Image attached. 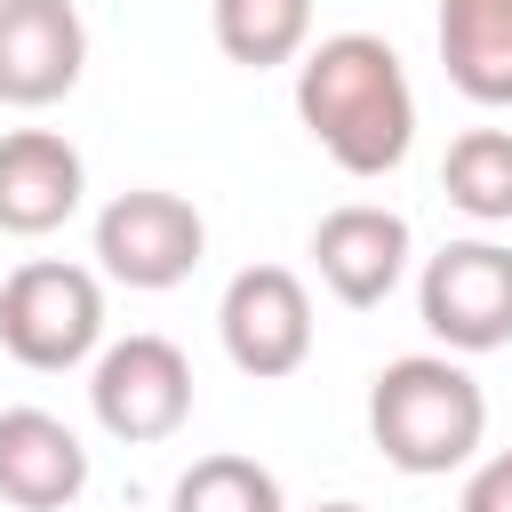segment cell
Here are the masks:
<instances>
[{"label": "cell", "mask_w": 512, "mask_h": 512, "mask_svg": "<svg viewBox=\"0 0 512 512\" xmlns=\"http://www.w3.org/2000/svg\"><path fill=\"white\" fill-rule=\"evenodd\" d=\"M168 512H288L280 504V480L256 464V456H192L168 488Z\"/></svg>", "instance_id": "obj_15"}, {"label": "cell", "mask_w": 512, "mask_h": 512, "mask_svg": "<svg viewBox=\"0 0 512 512\" xmlns=\"http://www.w3.org/2000/svg\"><path fill=\"white\" fill-rule=\"evenodd\" d=\"M0 344H8V360L40 368V376L96 360V344H104V280L88 264H64V256L16 264L0 280Z\"/></svg>", "instance_id": "obj_3"}, {"label": "cell", "mask_w": 512, "mask_h": 512, "mask_svg": "<svg viewBox=\"0 0 512 512\" xmlns=\"http://www.w3.org/2000/svg\"><path fill=\"white\" fill-rule=\"evenodd\" d=\"M88 24L72 0H0V104L40 112L80 88Z\"/></svg>", "instance_id": "obj_8"}, {"label": "cell", "mask_w": 512, "mask_h": 512, "mask_svg": "<svg viewBox=\"0 0 512 512\" xmlns=\"http://www.w3.org/2000/svg\"><path fill=\"white\" fill-rule=\"evenodd\" d=\"M88 488V448L48 408H0V496L16 512H64Z\"/></svg>", "instance_id": "obj_11"}, {"label": "cell", "mask_w": 512, "mask_h": 512, "mask_svg": "<svg viewBox=\"0 0 512 512\" xmlns=\"http://www.w3.org/2000/svg\"><path fill=\"white\" fill-rule=\"evenodd\" d=\"M480 432H488V392L456 352H408V360L376 368L368 440L384 448V464H400L416 480H440V472L472 464Z\"/></svg>", "instance_id": "obj_2"}, {"label": "cell", "mask_w": 512, "mask_h": 512, "mask_svg": "<svg viewBox=\"0 0 512 512\" xmlns=\"http://www.w3.org/2000/svg\"><path fill=\"white\" fill-rule=\"evenodd\" d=\"M208 24H216V48L248 72L296 64L312 48V0H208Z\"/></svg>", "instance_id": "obj_13"}, {"label": "cell", "mask_w": 512, "mask_h": 512, "mask_svg": "<svg viewBox=\"0 0 512 512\" xmlns=\"http://www.w3.org/2000/svg\"><path fill=\"white\" fill-rule=\"evenodd\" d=\"M440 64L472 104H512V0H440Z\"/></svg>", "instance_id": "obj_12"}, {"label": "cell", "mask_w": 512, "mask_h": 512, "mask_svg": "<svg viewBox=\"0 0 512 512\" xmlns=\"http://www.w3.org/2000/svg\"><path fill=\"white\" fill-rule=\"evenodd\" d=\"M312 264H320V280H328L336 304L368 312L408 272V216L400 208H376V200H344V208H328L312 224Z\"/></svg>", "instance_id": "obj_9"}, {"label": "cell", "mask_w": 512, "mask_h": 512, "mask_svg": "<svg viewBox=\"0 0 512 512\" xmlns=\"http://www.w3.org/2000/svg\"><path fill=\"white\" fill-rule=\"evenodd\" d=\"M312 512H368V504H312Z\"/></svg>", "instance_id": "obj_17"}, {"label": "cell", "mask_w": 512, "mask_h": 512, "mask_svg": "<svg viewBox=\"0 0 512 512\" xmlns=\"http://www.w3.org/2000/svg\"><path fill=\"white\" fill-rule=\"evenodd\" d=\"M80 192H88V168L56 128H8L0 136V232L40 240L80 208Z\"/></svg>", "instance_id": "obj_10"}, {"label": "cell", "mask_w": 512, "mask_h": 512, "mask_svg": "<svg viewBox=\"0 0 512 512\" xmlns=\"http://www.w3.org/2000/svg\"><path fill=\"white\" fill-rule=\"evenodd\" d=\"M88 408H96V424H104L112 440H128V448L176 440L184 416H192V360H184V344H168V336H152V328L104 344L96 368H88Z\"/></svg>", "instance_id": "obj_4"}, {"label": "cell", "mask_w": 512, "mask_h": 512, "mask_svg": "<svg viewBox=\"0 0 512 512\" xmlns=\"http://www.w3.org/2000/svg\"><path fill=\"white\" fill-rule=\"evenodd\" d=\"M456 512H512V448L504 456H488V464H472V480H464V504Z\"/></svg>", "instance_id": "obj_16"}, {"label": "cell", "mask_w": 512, "mask_h": 512, "mask_svg": "<svg viewBox=\"0 0 512 512\" xmlns=\"http://www.w3.org/2000/svg\"><path fill=\"white\" fill-rule=\"evenodd\" d=\"M440 192L472 224H512V128H464L440 160Z\"/></svg>", "instance_id": "obj_14"}, {"label": "cell", "mask_w": 512, "mask_h": 512, "mask_svg": "<svg viewBox=\"0 0 512 512\" xmlns=\"http://www.w3.org/2000/svg\"><path fill=\"white\" fill-rule=\"evenodd\" d=\"M296 120L344 176H392L416 144L408 64L376 32H328L296 64Z\"/></svg>", "instance_id": "obj_1"}, {"label": "cell", "mask_w": 512, "mask_h": 512, "mask_svg": "<svg viewBox=\"0 0 512 512\" xmlns=\"http://www.w3.org/2000/svg\"><path fill=\"white\" fill-rule=\"evenodd\" d=\"M200 256H208V224H200V208H192L184 192L136 184V192H112L104 216H96V264H104V280H120V288L160 296V288L192 280Z\"/></svg>", "instance_id": "obj_5"}, {"label": "cell", "mask_w": 512, "mask_h": 512, "mask_svg": "<svg viewBox=\"0 0 512 512\" xmlns=\"http://www.w3.org/2000/svg\"><path fill=\"white\" fill-rule=\"evenodd\" d=\"M416 312L448 352H496L512 344V248L496 240H448L424 256Z\"/></svg>", "instance_id": "obj_7"}, {"label": "cell", "mask_w": 512, "mask_h": 512, "mask_svg": "<svg viewBox=\"0 0 512 512\" xmlns=\"http://www.w3.org/2000/svg\"><path fill=\"white\" fill-rule=\"evenodd\" d=\"M216 336H224V360L256 384L272 376H296L312 360V296L288 264H248L224 280V304H216Z\"/></svg>", "instance_id": "obj_6"}]
</instances>
